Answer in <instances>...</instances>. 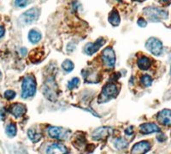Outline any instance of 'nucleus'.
Listing matches in <instances>:
<instances>
[{
	"mask_svg": "<svg viewBox=\"0 0 171 154\" xmlns=\"http://www.w3.org/2000/svg\"><path fill=\"white\" fill-rule=\"evenodd\" d=\"M119 89L116 84L108 83L106 84L102 89V92L100 93L99 97L98 99V101L100 104L102 103H107L110 100H113L118 95Z\"/></svg>",
	"mask_w": 171,
	"mask_h": 154,
	"instance_id": "obj_1",
	"label": "nucleus"
},
{
	"mask_svg": "<svg viewBox=\"0 0 171 154\" xmlns=\"http://www.w3.org/2000/svg\"><path fill=\"white\" fill-rule=\"evenodd\" d=\"M36 93V80L33 75L24 77L22 85V98L28 99L33 97Z\"/></svg>",
	"mask_w": 171,
	"mask_h": 154,
	"instance_id": "obj_2",
	"label": "nucleus"
},
{
	"mask_svg": "<svg viewBox=\"0 0 171 154\" xmlns=\"http://www.w3.org/2000/svg\"><path fill=\"white\" fill-rule=\"evenodd\" d=\"M43 93L49 100L55 101L58 98V85L56 83L54 77H49L45 80L43 87Z\"/></svg>",
	"mask_w": 171,
	"mask_h": 154,
	"instance_id": "obj_3",
	"label": "nucleus"
},
{
	"mask_svg": "<svg viewBox=\"0 0 171 154\" xmlns=\"http://www.w3.org/2000/svg\"><path fill=\"white\" fill-rule=\"evenodd\" d=\"M144 14L152 22H159L161 20L167 19L168 13L164 10L156 7H147L144 9Z\"/></svg>",
	"mask_w": 171,
	"mask_h": 154,
	"instance_id": "obj_4",
	"label": "nucleus"
},
{
	"mask_svg": "<svg viewBox=\"0 0 171 154\" xmlns=\"http://www.w3.org/2000/svg\"><path fill=\"white\" fill-rule=\"evenodd\" d=\"M101 60L103 62V66L108 69H112L116 64V54L111 47H106L101 54Z\"/></svg>",
	"mask_w": 171,
	"mask_h": 154,
	"instance_id": "obj_5",
	"label": "nucleus"
},
{
	"mask_svg": "<svg viewBox=\"0 0 171 154\" xmlns=\"http://www.w3.org/2000/svg\"><path fill=\"white\" fill-rule=\"evenodd\" d=\"M69 131L64 128H60V127H55L52 126L48 128V135L52 139L59 140V141H63L68 138Z\"/></svg>",
	"mask_w": 171,
	"mask_h": 154,
	"instance_id": "obj_6",
	"label": "nucleus"
},
{
	"mask_svg": "<svg viewBox=\"0 0 171 154\" xmlns=\"http://www.w3.org/2000/svg\"><path fill=\"white\" fill-rule=\"evenodd\" d=\"M145 47L151 53L155 56H159L163 51L162 42L156 38H150L145 43Z\"/></svg>",
	"mask_w": 171,
	"mask_h": 154,
	"instance_id": "obj_7",
	"label": "nucleus"
},
{
	"mask_svg": "<svg viewBox=\"0 0 171 154\" xmlns=\"http://www.w3.org/2000/svg\"><path fill=\"white\" fill-rule=\"evenodd\" d=\"M40 10L38 8H32L21 16V22L24 24H31L39 18Z\"/></svg>",
	"mask_w": 171,
	"mask_h": 154,
	"instance_id": "obj_8",
	"label": "nucleus"
},
{
	"mask_svg": "<svg viewBox=\"0 0 171 154\" xmlns=\"http://www.w3.org/2000/svg\"><path fill=\"white\" fill-rule=\"evenodd\" d=\"M105 43V40L103 38H100L97 39L94 43H88L85 46V52L87 55H93L94 53H96L100 47L102 46Z\"/></svg>",
	"mask_w": 171,
	"mask_h": 154,
	"instance_id": "obj_9",
	"label": "nucleus"
},
{
	"mask_svg": "<svg viewBox=\"0 0 171 154\" xmlns=\"http://www.w3.org/2000/svg\"><path fill=\"white\" fill-rule=\"evenodd\" d=\"M111 128L108 127L98 128L93 133V138L95 141H103L109 137V135L111 134Z\"/></svg>",
	"mask_w": 171,
	"mask_h": 154,
	"instance_id": "obj_10",
	"label": "nucleus"
},
{
	"mask_svg": "<svg viewBox=\"0 0 171 154\" xmlns=\"http://www.w3.org/2000/svg\"><path fill=\"white\" fill-rule=\"evenodd\" d=\"M158 121L162 125L171 126V110L164 109L158 114Z\"/></svg>",
	"mask_w": 171,
	"mask_h": 154,
	"instance_id": "obj_11",
	"label": "nucleus"
},
{
	"mask_svg": "<svg viewBox=\"0 0 171 154\" xmlns=\"http://www.w3.org/2000/svg\"><path fill=\"white\" fill-rule=\"evenodd\" d=\"M150 149H151V144L148 141H141L139 143H136L133 146L131 152L133 154H142L149 151Z\"/></svg>",
	"mask_w": 171,
	"mask_h": 154,
	"instance_id": "obj_12",
	"label": "nucleus"
},
{
	"mask_svg": "<svg viewBox=\"0 0 171 154\" xmlns=\"http://www.w3.org/2000/svg\"><path fill=\"white\" fill-rule=\"evenodd\" d=\"M139 131L144 135H149V134H152V133L160 132V128L155 123L148 122V123H143L139 126Z\"/></svg>",
	"mask_w": 171,
	"mask_h": 154,
	"instance_id": "obj_13",
	"label": "nucleus"
},
{
	"mask_svg": "<svg viewBox=\"0 0 171 154\" xmlns=\"http://www.w3.org/2000/svg\"><path fill=\"white\" fill-rule=\"evenodd\" d=\"M10 112L16 117H21L27 112V107L23 104L16 103L10 106Z\"/></svg>",
	"mask_w": 171,
	"mask_h": 154,
	"instance_id": "obj_14",
	"label": "nucleus"
},
{
	"mask_svg": "<svg viewBox=\"0 0 171 154\" xmlns=\"http://www.w3.org/2000/svg\"><path fill=\"white\" fill-rule=\"evenodd\" d=\"M47 153H68V149L63 145L59 143H54L49 146L46 149Z\"/></svg>",
	"mask_w": 171,
	"mask_h": 154,
	"instance_id": "obj_15",
	"label": "nucleus"
},
{
	"mask_svg": "<svg viewBox=\"0 0 171 154\" xmlns=\"http://www.w3.org/2000/svg\"><path fill=\"white\" fill-rule=\"evenodd\" d=\"M137 65L141 70H147L152 66V61L149 58L145 57V56H143V57L138 59Z\"/></svg>",
	"mask_w": 171,
	"mask_h": 154,
	"instance_id": "obj_16",
	"label": "nucleus"
},
{
	"mask_svg": "<svg viewBox=\"0 0 171 154\" xmlns=\"http://www.w3.org/2000/svg\"><path fill=\"white\" fill-rule=\"evenodd\" d=\"M120 16L119 13L116 10H113L109 15V23L114 27H117L120 24Z\"/></svg>",
	"mask_w": 171,
	"mask_h": 154,
	"instance_id": "obj_17",
	"label": "nucleus"
},
{
	"mask_svg": "<svg viewBox=\"0 0 171 154\" xmlns=\"http://www.w3.org/2000/svg\"><path fill=\"white\" fill-rule=\"evenodd\" d=\"M28 138L33 142H38L42 138V134L39 133L38 130H36L34 128H30L28 131Z\"/></svg>",
	"mask_w": 171,
	"mask_h": 154,
	"instance_id": "obj_18",
	"label": "nucleus"
},
{
	"mask_svg": "<svg viewBox=\"0 0 171 154\" xmlns=\"http://www.w3.org/2000/svg\"><path fill=\"white\" fill-rule=\"evenodd\" d=\"M28 39L32 44H37L41 39V34L39 31H37L35 29H32L28 33Z\"/></svg>",
	"mask_w": 171,
	"mask_h": 154,
	"instance_id": "obj_19",
	"label": "nucleus"
},
{
	"mask_svg": "<svg viewBox=\"0 0 171 154\" xmlns=\"http://www.w3.org/2000/svg\"><path fill=\"white\" fill-rule=\"evenodd\" d=\"M114 145H115V146H116V149H118V150H123V149H125V148L128 147V143L125 140H123V139L122 138H119L116 139V141H114Z\"/></svg>",
	"mask_w": 171,
	"mask_h": 154,
	"instance_id": "obj_20",
	"label": "nucleus"
},
{
	"mask_svg": "<svg viewBox=\"0 0 171 154\" xmlns=\"http://www.w3.org/2000/svg\"><path fill=\"white\" fill-rule=\"evenodd\" d=\"M16 132H17V129H16V124L14 123H10L6 127V130H5V133L8 136L10 137H14L15 135H16Z\"/></svg>",
	"mask_w": 171,
	"mask_h": 154,
	"instance_id": "obj_21",
	"label": "nucleus"
},
{
	"mask_svg": "<svg viewBox=\"0 0 171 154\" xmlns=\"http://www.w3.org/2000/svg\"><path fill=\"white\" fill-rule=\"evenodd\" d=\"M74 64H73L70 60H65V61L62 64V68H63V69L66 71V72H70V71H72L74 69Z\"/></svg>",
	"mask_w": 171,
	"mask_h": 154,
	"instance_id": "obj_22",
	"label": "nucleus"
},
{
	"mask_svg": "<svg viewBox=\"0 0 171 154\" xmlns=\"http://www.w3.org/2000/svg\"><path fill=\"white\" fill-rule=\"evenodd\" d=\"M140 82L142 85H144L145 87H150L152 83V77L148 75V74H145L140 78Z\"/></svg>",
	"mask_w": 171,
	"mask_h": 154,
	"instance_id": "obj_23",
	"label": "nucleus"
},
{
	"mask_svg": "<svg viewBox=\"0 0 171 154\" xmlns=\"http://www.w3.org/2000/svg\"><path fill=\"white\" fill-rule=\"evenodd\" d=\"M79 85H80V79L77 77H74L68 83V89H74L75 87H77Z\"/></svg>",
	"mask_w": 171,
	"mask_h": 154,
	"instance_id": "obj_24",
	"label": "nucleus"
},
{
	"mask_svg": "<svg viewBox=\"0 0 171 154\" xmlns=\"http://www.w3.org/2000/svg\"><path fill=\"white\" fill-rule=\"evenodd\" d=\"M16 92H14L12 90H7L4 92V94H3V96L4 98L8 100H11L15 99V97H16Z\"/></svg>",
	"mask_w": 171,
	"mask_h": 154,
	"instance_id": "obj_25",
	"label": "nucleus"
},
{
	"mask_svg": "<svg viewBox=\"0 0 171 154\" xmlns=\"http://www.w3.org/2000/svg\"><path fill=\"white\" fill-rule=\"evenodd\" d=\"M28 3V0H16L15 1V4L16 6L21 7V8H23L25 7Z\"/></svg>",
	"mask_w": 171,
	"mask_h": 154,
	"instance_id": "obj_26",
	"label": "nucleus"
},
{
	"mask_svg": "<svg viewBox=\"0 0 171 154\" xmlns=\"http://www.w3.org/2000/svg\"><path fill=\"white\" fill-rule=\"evenodd\" d=\"M137 23H138V25H139V27H141V28H145V27H146V25H147L146 21H145V19H143V18H139Z\"/></svg>",
	"mask_w": 171,
	"mask_h": 154,
	"instance_id": "obj_27",
	"label": "nucleus"
},
{
	"mask_svg": "<svg viewBox=\"0 0 171 154\" xmlns=\"http://www.w3.org/2000/svg\"><path fill=\"white\" fill-rule=\"evenodd\" d=\"M133 127H129V128H128L126 129V130H125V133H126L127 135H132V133L133 132Z\"/></svg>",
	"mask_w": 171,
	"mask_h": 154,
	"instance_id": "obj_28",
	"label": "nucleus"
},
{
	"mask_svg": "<svg viewBox=\"0 0 171 154\" xmlns=\"http://www.w3.org/2000/svg\"><path fill=\"white\" fill-rule=\"evenodd\" d=\"M158 140L160 141V142H163V141H164L165 140H166V136H165V135H158Z\"/></svg>",
	"mask_w": 171,
	"mask_h": 154,
	"instance_id": "obj_29",
	"label": "nucleus"
},
{
	"mask_svg": "<svg viewBox=\"0 0 171 154\" xmlns=\"http://www.w3.org/2000/svg\"><path fill=\"white\" fill-rule=\"evenodd\" d=\"M4 32H5L4 28H3L2 26H0V38H2L4 35Z\"/></svg>",
	"mask_w": 171,
	"mask_h": 154,
	"instance_id": "obj_30",
	"label": "nucleus"
},
{
	"mask_svg": "<svg viewBox=\"0 0 171 154\" xmlns=\"http://www.w3.org/2000/svg\"><path fill=\"white\" fill-rule=\"evenodd\" d=\"M134 1H138V2H143V1H145V0H134Z\"/></svg>",
	"mask_w": 171,
	"mask_h": 154,
	"instance_id": "obj_31",
	"label": "nucleus"
},
{
	"mask_svg": "<svg viewBox=\"0 0 171 154\" xmlns=\"http://www.w3.org/2000/svg\"><path fill=\"white\" fill-rule=\"evenodd\" d=\"M0 115H1V112H0ZM2 116H3V118H4V114H3V113H2ZM0 117H1V116H0Z\"/></svg>",
	"mask_w": 171,
	"mask_h": 154,
	"instance_id": "obj_32",
	"label": "nucleus"
},
{
	"mask_svg": "<svg viewBox=\"0 0 171 154\" xmlns=\"http://www.w3.org/2000/svg\"><path fill=\"white\" fill-rule=\"evenodd\" d=\"M162 1H163V2H168V0H162Z\"/></svg>",
	"mask_w": 171,
	"mask_h": 154,
	"instance_id": "obj_33",
	"label": "nucleus"
},
{
	"mask_svg": "<svg viewBox=\"0 0 171 154\" xmlns=\"http://www.w3.org/2000/svg\"><path fill=\"white\" fill-rule=\"evenodd\" d=\"M117 1H122V0H117Z\"/></svg>",
	"mask_w": 171,
	"mask_h": 154,
	"instance_id": "obj_34",
	"label": "nucleus"
},
{
	"mask_svg": "<svg viewBox=\"0 0 171 154\" xmlns=\"http://www.w3.org/2000/svg\"><path fill=\"white\" fill-rule=\"evenodd\" d=\"M0 75H1V72H0Z\"/></svg>",
	"mask_w": 171,
	"mask_h": 154,
	"instance_id": "obj_35",
	"label": "nucleus"
}]
</instances>
